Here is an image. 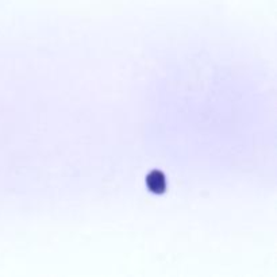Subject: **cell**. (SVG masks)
Listing matches in <instances>:
<instances>
[{
	"instance_id": "6da1fadb",
	"label": "cell",
	"mask_w": 277,
	"mask_h": 277,
	"mask_svg": "<svg viewBox=\"0 0 277 277\" xmlns=\"http://www.w3.org/2000/svg\"><path fill=\"white\" fill-rule=\"evenodd\" d=\"M146 184L149 187V190L154 194H162L166 188L165 184L164 175L158 170H153L148 177H146Z\"/></svg>"
}]
</instances>
